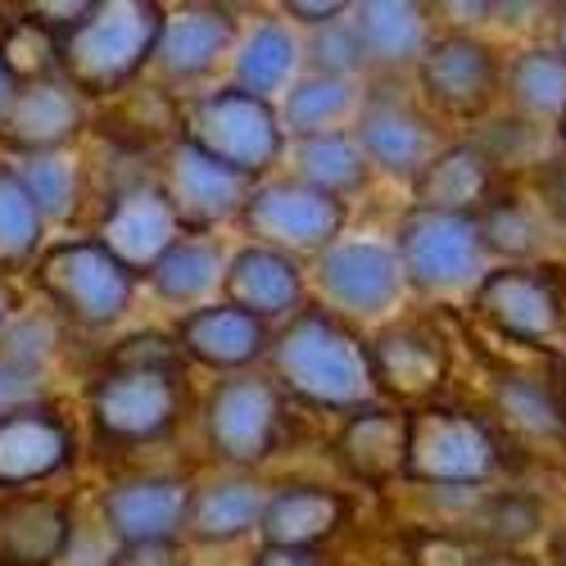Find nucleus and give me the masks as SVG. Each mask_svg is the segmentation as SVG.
Wrapping results in <instances>:
<instances>
[{"mask_svg": "<svg viewBox=\"0 0 566 566\" xmlns=\"http://www.w3.org/2000/svg\"><path fill=\"white\" fill-rule=\"evenodd\" d=\"M177 349L191 354L205 367H250L263 349H268V332L263 322L231 308V304H213V308H196L181 322L177 332Z\"/></svg>", "mask_w": 566, "mask_h": 566, "instance_id": "b1692460", "label": "nucleus"}, {"mask_svg": "<svg viewBox=\"0 0 566 566\" xmlns=\"http://www.w3.org/2000/svg\"><path fill=\"white\" fill-rule=\"evenodd\" d=\"M313 64H317V77H345L363 64V45L354 36L349 23H326L317 36H313Z\"/></svg>", "mask_w": 566, "mask_h": 566, "instance_id": "ea45409f", "label": "nucleus"}, {"mask_svg": "<svg viewBox=\"0 0 566 566\" xmlns=\"http://www.w3.org/2000/svg\"><path fill=\"white\" fill-rule=\"evenodd\" d=\"M241 218L250 235L263 241V250H322L340 235L345 205L304 181H268L250 191Z\"/></svg>", "mask_w": 566, "mask_h": 566, "instance_id": "6e6552de", "label": "nucleus"}, {"mask_svg": "<svg viewBox=\"0 0 566 566\" xmlns=\"http://www.w3.org/2000/svg\"><path fill=\"white\" fill-rule=\"evenodd\" d=\"M471 566H535V562L522 557V553H512V548H485V553H476Z\"/></svg>", "mask_w": 566, "mask_h": 566, "instance_id": "49530a36", "label": "nucleus"}, {"mask_svg": "<svg viewBox=\"0 0 566 566\" xmlns=\"http://www.w3.org/2000/svg\"><path fill=\"white\" fill-rule=\"evenodd\" d=\"M417 77L436 109H444L453 118H476L499 96L503 69H499L494 45H485L481 36H467V32H449L427 45V55L417 60Z\"/></svg>", "mask_w": 566, "mask_h": 566, "instance_id": "1a4fd4ad", "label": "nucleus"}, {"mask_svg": "<svg viewBox=\"0 0 566 566\" xmlns=\"http://www.w3.org/2000/svg\"><path fill=\"white\" fill-rule=\"evenodd\" d=\"M317 286L336 308H345L354 317H376L399 300L403 268H399V254L390 245L349 241V245H332L322 254Z\"/></svg>", "mask_w": 566, "mask_h": 566, "instance_id": "ddd939ff", "label": "nucleus"}, {"mask_svg": "<svg viewBox=\"0 0 566 566\" xmlns=\"http://www.w3.org/2000/svg\"><path fill=\"white\" fill-rule=\"evenodd\" d=\"M562 421H566V390H562Z\"/></svg>", "mask_w": 566, "mask_h": 566, "instance_id": "603ef678", "label": "nucleus"}, {"mask_svg": "<svg viewBox=\"0 0 566 566\" xmlns=\"http://www.w3.org/2000/svg\"><path fill=\"white\" fill-rule=\"evenodd\" d=\"M155 291L172 304H191L200 295H209L222 276V254L213 245H191V241H177L155 268Z\"/></svg>", "mask_w": 566, "mask_h": 566, "instance_id": "2f4dec72", "label": "nucleus"}, {"mask_svg": "<svg viewBox=\"0 0 566 566\" xmlns=\"http://www.w3.org/2000/svg\"><path fill=\"white\" fill-rule=\"evenodd\" d=\"M0 60L14 73V82L51 77V64L60 60V41L36 19H10L6 32H0Z\"/></svg>", "mask_w": 566, "mask_h": 566, "instance_id": "e433bc0d", "label": "nucleus"}, {"mask_svg": "<svg viewBox=\"0 0 566 566\" xmlns=\"http://www.w3.org/2000/svg\"><path fill=\"white\" fill-rule=\"evenodd\" d=\"M73 522L60 499L14 494L0 503V566H51L69 548Z\"/></svg>", "mask_w": 566, "mask_h": 566, "instance_id": "412c9836", "label": "nucleus"}, {"mask_svg": "<svg viewBox=\"0 0 566 566\" xmlns=\"http://www.w3.org/2000/svg\"><path fill=\"white\" fill-rule=\"evenodd\" d=\"M263 490L250 481H222L209 485L191 499V512H186V526H191L196 539L205 544H227V539H241L250 526L263 522Z\"/></svg>", "mask_w": 566, "mask_h": 566, "instance_id": "cd10ccee", "label": "nucleus"}, {"mask_svg": "<svg viewBox=\"0 0 566 566\" xmlns=\"http://www.w3.org/2000/svg\"><path fill=\"white\" fill-rule=\"evenodd\" d=\"M286 10H291L295 19H304V23H317V28L336 23V19L345 14V6H340V0H291Z\"/></svg>", "mask_w": 566, "mask_h": 566, "instance_id": "a18cd8bd", "label": "nucleus"}, {"mask_svg": "<svg viewBox=\"0 0 566 566\" xmlns=\"http://www.w3.org/2000/svg\"><path fill=\"white\" fill-rule=\"evenodd\" d=\"M77 127H82V96L77 91L64 77H36V82L19 86L6 123H0V136H6V146H14V150L51 155Z\"/></svg>", "mask_w": 566, "mask_h": 566, "instance_id": "a211bd4d", "label": "nucleus"}, {"mask_svg": "<svg viewBox=\"0 0 566 566\" xmlns=\"http://www.w3.org/2000/svg\"><path fill=\"white\" fill-rule=\"evenodd\" d=\"M36 281L82 326H105L123 317L136 291L132 268H123L101 241H77V245L51 250L36 268Z\"/></svg>", "mask_w": 566, "mask_h": 566, "instance_id": "423d86ee", "label": "nucleus"}, {"mask_svg": "<svg viewBox=\"0 0 566 566\" xmlns=\"http://www.w3.org/2000/svg\"><path fill=\"white\" fill-rule=\"evenodd\" d=\"M408 476L427 485L471 490L499 471V440L471 412L421 408L408 417Z\"/></svg>", "mask_w": 566, "mask_h": 566, "instance_id": "20e7f679", "label": "nucleus"}, {"mask_svg": "<svg viewBox=\"0 0 566 566\" xmlns=\"http://www.w3.org/2000/svg\"><path fill=\"white\" fill-rule=\"evenodd\" d=\"M399 268L403 281L427 295H449L485 276V245L476 218L436 213V209H412L399 222Z\"/></svg>", "mask_w": 566, "mask_h": 566, "instance_id": "7ed1b4c3", "label": "nucleus"}, {"mask_svg": "<svg viewBox=\"0 0 566 566\" xmlns=\"http://www.w3.org/2000/svg\"><path fill=\"white\" fill-rule=\"evenodd\" d=\"M0 322H6V291H0Z\"/></svg>", "mask_w": 566, "mask_h": 566, "instance_id": "8fccbe9b", "label": "nucleus"}, {"mask_svg": "<svg viewBox=\"0 0 566 566\" xmlns=\"http://www.w3.org/2000/svg\"><path fill=\"white\" fill-rule=\"evenodd\" d=\"M276 376L291 395L313 408L363 412L376 399V376L367 345L332 313H300L272 349Z\"/></svg>", "mask_w": 566, "mask_h": 566, "instance_id": "f257e3e1", "label": "nucleus"}, {"mask_svg": "<svg viewBox=\"0 0 566 566\" xmlns=\"http://www.w3.org/2000/svg\"><path fill=\"white\" fill-rule=\"evenodd\" d=\"M73 458V431L51 408L0 412V490H23L64 471Z\"/></svg>", "mask_w": 566, "mask_h": 566, "instance_id": "2eb2a0df", "label": "nucleus"}, {"mask_svg": "<svg viewBox=\"0 0 566 566\" xmlns=\"http://www.w3.org/2000/svg\"><path fill=\"white\" fill-rule=\"evenodd\" d=\"M109 566H181V557L172 544H123Z\"/></svg>", "mask_w": 566, "mask_h": 566, "instance_id": "37998d69", "label": "nucleus"}, {"mask_svg": "<svg viewBox=\"0 0 566 566\" xmlns=\"http://www.w3.org/2000/svg\"><path fill=\"white\" fill-rule=\"evenodd\" d=\"M412 191H417V209L476 218L494 200V155L485 146H471V140L444 146L417 172Z\"/></svg>", "mask_w": 566, "mask_h": 566, "instance_id": "f3484780", "label": "nucleus"}, {"mask_svg": "<svg viewBox=\"0 0 566 566\" xmlns=\"http://www.w3.org/2000/svg\"><path fill=\"white\" fill-rule=\"evenodd\" d=\"M507 96L526 118L544 123L566 114V60L553 45H531L507 64Z\"/></svg>", "mask_w": 566, "mask_h": 566, "instance_id": "c85d7f7f", "label": "nucleus"}, {"mask_svg": "<svg viewBox=\"0 0 566 566\" xmlns=\"http://www.w3.org/2000/svg\"><path fill=\"white\" fill-rule=\"evenodd\" d=\"M181 363V349L168 345L164 336H132L118 345L114 354V367H146V371H177Z\"/></svg>", "mask_w": 566, "mask_h": 566, "instance_id": "a19ab883", "label": "nucleus"}, {"mask_svg": "<svg viewBox=\"0 0 566 566\" xmlns=\"http://www.w3.org/2000/svg\"><path fill=\"white\" fill-rule=\"evenodd\" d=\"M300 181L313 186L322 196H354L358 186L367 181V155L358 150V140L345 132H322L308 136L300 146Z\"/></svg>", "mask_w": 566, "mask_h": 566, "instance_id": "c756f323", "label": "nucleus"}, {"mask_svg": "<svg viewBox=\"0 0 566 566\" xmlns=\"http://www.w3.org/2000/svg\"><path fill=\"white\" fill-rule=\"evenodd\" d=\"M281 431V395L263 376H231L209 399V440L227 462H263Z\"/></svg>", "mask_w": 566, "mask_h": 566, "instance_id": "9b49d317", "label": "nucleus"}, {"mask_svg": "<svg viewBox=\"0 0 566 566\" xmlns=\"http://www.w3.org/2000/svg\"><path fill=\"white\" fill-rule=\"evenodd\" d=\"M340 462L367 485H386L408 467V417L390 408H363L340 436Z\"/></svg>", "mask_w": 566, "mask_h": 566, "instance_id": "bb28decb", "label": "nucleus"}, {"mask_svg": "<svg viewBox=\"0 0 566 566\" xmlns=\"http://www.w3.org/2000/svg\"><path fill=\"white\" fill-rule=\"evenodd\" d=\"M358 150L367 164L386 168L390 177H412L440 155V132L412 101L395 96V91H376L358 114Z\"/></svg>", "mask_w": 566, "mask_h": 566, "instance_id": "f8f14e48", "label": "nucleus"}, {"mask_svg": "<svg viewBox=\"0 0 566 566\" xmlns=\"http://www.w3.org/2000/svg\"><path fill=\"white\" fill-rule=\"evenodd\" d=\"M235 32L231 10L218 6H181L172 14H164L159 41H155V55L164 64L168 77H200L213 69V60L227 51V41Z\"/></svg>", "mask_w": 566, "mask_h": 566, "instance_id": "5701e85b", "label": "nucleus"}, {"mask_svg": "<svg viewBox=\"0 0 566 566\" xmlns=\"http://www.w3.org/2000/svg\"><path fill=\"white\" fill-rule=\"evenodd\" d=\"M164 28V10L150 0H109L91 6L86 19L60 36L64 82L77 96H105L123 86L140 64L155 55V41Z\"/></svg>", "mask_w": 566, "mask_h": 566, "instance_id": "f03ea898", "label": "nucleus"}, {"mask_svg": "<svg viewBox=\"0 0 566 566\" xmlns=\"http://www.w3.org/2000/svg\"><path fill=\"white\" fill-rule=\"evenodd\" d=\"M181 381L177 371H146V367H109L91 390V417L101 436L123 444H146L177 427L181 417Z\"/></svg>", "mask_w": 566, "mask_h": 566, "instance_id": "0eeeda50", "label": "nucleus"}, {"mask_svg": "<svg viewBox=\"0 0 566 566\" xmlns=\"http://www.w3.org/2000/svg\"><path fill=\"white\" fill-rule=\"evenodd\" d=\"M494 403L507 417V427L526 431V436H566L562 421V399L539 381V376L512 371L494 386Z\"/></svg>", "mask_w": 566, "mask_h": 566, "instance_id": "7c9ffc66", "label": "nucleus"}, {"mask_svg": "<svg viewBox=\"0 0 566 566\" xmlns=\"http://www.w3.org/2000/svg\"><path fill=\"white\" fill-rule=\"evenodd\" d=\"M539 526V507L522 494H507V499H494L481 516V535L499 548H512V544H522L526 535H535Z\"/></svg>", "mask_w": 566, "mask_h": 566, "instance_id": "58836bf2", "label": "nucleus"}, {"mask_svg": "<svg viewBox=\"0 0 566 566\" xmlns=\"http://www.w3.org/2000/svg\"><path fill=\"white\" fill-rule=\"evenodd\" d=\"M476 227H481L485 254L494 250V254H507V259H526V254L539 250V218L516 196H494L476 213Z\"/></svg>", "mask_w": 566, "mask_h": 566, "instance_id": "f704fd0d", "label": "nucleus"}, {"mask_svg": "<svg viewBox=\"0 0 566 566\" xmlns=\"http://www.w3.org/2000/svg\"><path fill=\"white\" fill-rule=\"evenodd\" d=\"M177 213L159 186H132L123 191L105 222H101V245L123 263V268H155L172 245H177Z\"/></svg>", "mask_w": 566, "mask_h": 566, "instance_id": "dca6fc26", "label": "nucleus"}, {"mask_svg": "<svg viewBox=\"0 0 566 566\" xmlns=\"http://www.w3.org/2000/svg\"><path fill=\"white\" fill-rule=\"evenodd\" d=\"M295 41L286 28H276V23H263L250 41H245V51L241 60H235V77H241V91H250V96H268V91H276L281 82L291 77L295 69Z\"/></svg>", "mask_w": 566, "mask_h": 566, "instance_id": "473e14b6", "label": "nucleus"}, {"mask_svg": "<svg viewBox=\"0 0 566 566\" xmlns=\"http://www.w3.org/2000/svg\"><path fill=\"white\" fill-rule=\"evenodd\" d=\"M14 96H19V82H14V73L6 69V60H0V123H6V114H10Z\"/></svg>", "mask_w": 566, "mask_h": 566, "instance_id": "de8ad7c7", "label": "nucleus"}, {"mask_svg": "<svg viewBox=\"0 0 566 566\" xmlns=\"http://www.w3.org/2000/svg\"><path fill=\"white\" fill-rule=\"evenodd\" d=\"M186 140L245 177L272 168V159L281 155V127L268 101L250 96L241 86H227L196 101L191 118H186Z\"/></svg>", "mask_w": 566, "mask_h": 566, "instance_id": "39448f33", "label": "nucleus"}, {"mask_svg": "<svg viewBox=\"0 0 566 566\" xmlns=\"http://www.w3.org/2000/svg\"><path fill=\"white\" fill-rule=\"evenodd\" d=\"M354 105V86L345 77H304L286 96V127L295 136H322L332 132V123Z\"/></svg>", "mask_w": 566, "mask_h": 566, "instance_id": "72a5a7b5", "label": "nucleus"}, {"mask_svg": "<svg viewBox=\"0 0 566 566\" xmlns=\"http://www.w3.org/2000/svg\"><path fill=\"white\" fill-rule=\"evenodd\" d=\"M562 146H566V114H562Z\"/></svg>", "mask_w": 566, "mask_h": 566, "instance_id": "3c124183", "label": "nucleus"}, {"mask_svg": "<svg viewBox=\"0 0 566 566\" xmlns=\"http://www.w3.org/2000/svg\"><path fill=\"white\" fill-rule=\"evenodd\" d=\"M349 516V503L336 490H317V485H291L263 507V539L268 548H313L322 539H332Z\"/></svg>", "mask_w": 566, "mask_h": 566, "instance_id": "393cba45", "label": "nucleus"}, {"mask_svg": "<svg viewBox=\"0 0 566 566\" xmlns=\"http://www.w3.org/2000/svg\"><path fill=\"white\" fill-rule=\"evenodd\" d=\"M476 544H467L462 535H427V539H417L412 557L417 566H471L476 562Z\"/></svg>", "mask_w": 566, "mask_h": 566, "instance_id": "79ce46f5", "label": "nucleus"}, {"mask_svg": "<svg viewBox=\"0 0 566 566\" xmlns=\"http://www.w3.org/2000/svg\"><path fill=\"white\" fill-rule=\"evenodd\" d=\"M191 494L181 481H127L105 499V522L123 544H172L186 526Z\"/></svg>", "mask_w": 566, "mask_h": 566, "instance_id": "6ab92c4d", "label": "nucleus"}, {"mask_svg": "<svg viewBox=\"0 0 566 566\" xmlns=\"http://www.w3.org/2000/svg\"><path fill=\"white\" fill-rule=\"evenodd\" d=\"M367 354H371L376 390H390L399 399L431 395L449 371V349L427 326H390Z\"/></svg>", "mask_w": 566, "mask_h": 566, "instance_id": "aec40b11", "label": "nucleus"}, {"mask_svg": "<svg viewBox=\"0 0 566 566\" xmlns=\"http://www.w3.org/2000/svg\"><path fill=\"white\" fill-rule=\"evenodd\" d=\"M222 286H227V300L231 308H241L250 317H281V313H295L300 300H304V281H300V268L286 259V254H276V250H241L231 259L227 276H222Z\"/></svg>", "mask_w": 566, "mask_h": 566, "instance_id": "4be33fe9", "label": "nucleus"}, {"mask_svg": "<svg viewBox=\"0 0 566 566\" xmlns=\"http://www.w3.org/2000/svg\"><path fill=\"white\" fill-rule=\"evenodd\" d=\"M41 241V213L19 172H0V268L23 263Z\"/></svg>", "mask_w": 566, "mask_h": 566, "instance_id": "c9c22d12", "label": "nucleus"}, {"mask_svg": "<svg viewBox=\"0 0 566 566\" xmlns=\"http://www.w3.org/2000/svg\"><path fill=\"white\" fill-rule=\"evenodd\" d=\"M23 191L32 196L41 218H69L73 200H77V168L60 155H32L19 172Z\"/></svg>", "mask_w": 566, "mask_h": 566, "instance_id": "4c0bfd02", "label": "nucleus"}, {"mask_svg": "<svg viewBox=\"0 0 566 566\" xmlns=\"http://www.w3.org/2000/svg\"><path fill=\"white\" fill-rule=\"evenodd\" d=\"M476 313L512 345H548L562 332V295L544 268L507 263L499 272H485L476 286Z\"/></svg>", "mask_w": 566, "mask_h": 566, "instance_id": "9d476101", "label": "nucleus"}, {"mask_svg": "<svg viewBox=\"0 0 566 566\" xmlns=\"http://www.w3.org/2000/svg\"><path fill=\"white\" fill-rule=\"evenodd\" d=\"M349 28L363 45V60L386 64V69L421 60L427 45H431L427 10L412 6V0H367V6L354 10Z\"/></svg>", "mask_w": 566, "mask_h": 566, "instance_id": "a878e982", "label": "nucleus"}, {"mask_svg": "<svg viewBox=\"0 0 566 566\" xmlns=\"http://www.w3.org/2000/svg\"><path fill=\"white\" fill-rule=\"evenodd\" d=\"M254 566H332V562L313 548H263L254 557Z\"/></svg>", "mask_w": 566, "mask_h": 566, "instance_id": "c03bdc74", "label": "nucleus"}, {"mask_svg": "<svg viewBox=\"0 0 566 566\" xmlns=\"http://www.w3.org/2000/svg\"><path fill=\"white\" fill-rule=\"evenodd\" d=\"M553 51H557V55L566 60V10L557 14V45H553Z\"/></svg>", "mask_w": 566, "mask_h": 566, "instance_id": "09e8293b", "label": "nucleus"}, {"mask_svg": "<svg viewBox=\"0 0 566 566\" xmlns=\"http://www.w3.org/2000/svg\"><path fill=\"white\" fill-rule=\"evenodd\" d=\"M250 191L254 186H250L245 172L209 159L200 146H191V140H181V146L168 155L164 196H168V205H172L181 227H209V222H222L231 213H241Z\"/></svg>", "mask_w": 566, "mask_h": 566, "instance_id": "4468645a", "label": "nucleus"}]
</instances>
